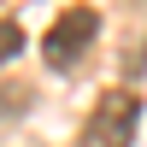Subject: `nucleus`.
Here are the masks:
<instances>
[{
    "instance_id": "f03ea898",
    "label": "nucleus",
    "mask_w": 147,
    "mask_h": 147,
    "mask_svg": "<svg viewBox=\"0 0 147 147\" xmlns=\"http://www.w3.org/2000/svg\"><path fill=\"white\" fill-rule=\"evenodd\" d=\"M94 35H100V12H94V6H65L53 18V30L41 35V59L53 71H77V59L88 53Z\"/></svg>"
},
{
    "instance_id": "7ed1b4c3",
    "label": "nucleus",
    "mask_w": 147,
    "mask_h": 147,
    "mask_svg": "<svg viewBox=\"0 0 147 147\" xmlns=\"http://www.w3.org/2000/svg\"><path fill=\"white\" fill-rule=\"evenodd\" d=\"M18 47H24V30L12 18H0V65H6V59H18Z\"/></svg>"
},
{
    "instance_id": "f257e3e1",
    "label": "nucleus",
    "mask_w": 147,
    "mask_h": 147,
    "mask_svg": "<svg viewBox=\"0 0 147 147\" xmlns=\"http://www.w3.org/2000/svg\"><path fill=\"white\" fill-rule=\"evenodd\" d=\"M136 124H141V100L129 88H112V94H100V106L88 112L77 147H129L136 141Z\"/></svg>"
}]
</instances>
